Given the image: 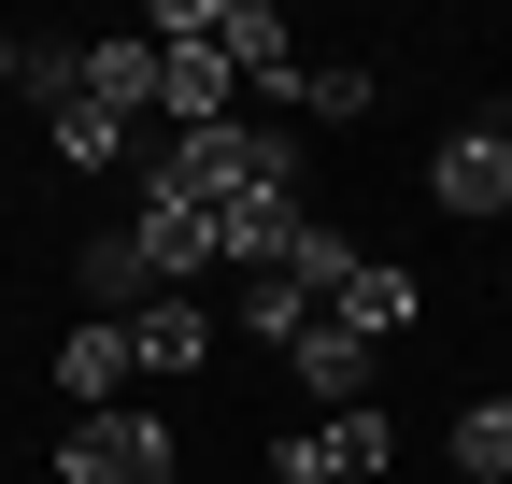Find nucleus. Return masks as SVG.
I'll return each mask as SVG.
<instances>
[{"label":"nucleus","instance_id":"nucleus-14","mask_svg":"<svg viewBox=\"0 0 512 484\" xmlns=\"http://www.w3.org/2000/svg\"><path fill=\"white\" fill-rule=\"evenodd\" d=\"M456 470H470V484H512V399H498V385L456 413Z\"/></svg>","mask_w":512,"mask_h":484},{"label":"nucleus","instance_id":"nucleus-13","mask_svg":"<svg viewBox=\"0 0 512 484\" xmlns=\"http://www.w3.org/2000/svg\"><path fill=\"white\" fill-rule=\"evenodd\" d=\"M86 100L100 114H143L157 100V43H86Z\"/></svg>","mask_w":512,"mask_h":484},{"label":"nucleus","instance_id":"nucleus-3","mask_svg":"<svg viewBox=\"0 0 512 484\" xmlns=\"http://www.w3.org/2000/svg\"><path fill=\"white\" fill-rule=\"evenodd\" d=\"M214 57H228L256 100H299V29L271 15V0H214Z\"/></svg>","mask_w":512,"mask_h":484},{"label":"nucleus","instance_id":"nucleus-18","mask_svg":"<svg viewBox=\"0 0 512 484\" xmlns=\"http://www.w3.org/2000/svg\"><path fill=\"white\" fill-rule=\"evenodd\" d=\"M271 484H342V456H328V428H299V442L271 456Z\"/></svg>","mask_w":512,"mask_h":484},{"label":"nucleus","instance_id":"nucleus-19","mask_svg":"<svg viewBox=\"0 0 512 484\" xmlns=\"http://www.w3.org/2000/svg\"><path fill=\"white\" fill-rule=\"evenodd\" d=\"M0 86H15V29H0Z\"/></svg>","mask_w":512,"mask_h":484},{"label":"nucleus","instance_id":"nucleus-12","mask_svg":"<svg viewBox=\"0 0 512 484\" xmlns=\"http://www.w3.org/2000/svg\"><path fill=\"white\" fill-rule=\"evenodd\" d=\"M15 72H29L43 114H72V100H86V43H72V29H29V43H15Z\"/></svg>","mask_w":512,"mask_h":484},{"label":"nucleus","instance_id":"nucleus-8","mask_svg":"<svg viewBox=\"0 0 512 484\" xmlns=\"http://www.w3.org/2000/svg\"><path fill=\"white\" fill-rule=\"evenodd\" d=\"M128 356H143V371H200L214 356V299H143V314H128Z\"/></svg>","mask_w":512,"mask_h":484},{"label":"nucleus","instance_id":"nucleus-7","mask_svg":"<svg viewBox=\"0 0 512 484\" xmlns=\"http://www.w3.org/2000/svg\"><path fill=\"white\" fill-rule=\"evenodd\" d=\"M128 371H143V356H128V328H100V314L57 342V385H72V413H114V399H128Z\"/></svg>","mask_w":512,"mask_h":484},{"label":"nucleus","instance_id":"nucleus-21","mask_svg":"<svg viewBox=\"0 0 512 484\" xmlns=\"http://www.w3.org/2000/svg\"><path fill=\"white\" fill-rule=\"evenodd\" d=\"M171 484H185V470H171Z\"/></svg>","mask_w":512,"mask_h":484},{"label":"nucleus","instance_id":"nucleus-16","mask_svg":"<svg viewBox=\"0 0 512 484\" xmlns=\"http://www.w3.org/2000/svg\"><path fill=\"white\" fill-rule=\"evenodd\" d=\"M384 86L356 72V57H299V114H328V129H342V114H370Z\"/></svg>","mask_w":512,"mask_h":484},{"label":"nucleus","instance_id":"nucleus-11","mask_svg":"<svg viewBox=\"0 0 512 484\" xmlns=\"http://www.w3.org/2000/svg\"><path fill=\"white\" fill-rule=\"evenodd\" d=\"M86 299H100V328H128V314L157 299V271H143V242H128V228H100V242H86Z\"/></svg>","mask_w":512,"mask_h":484},{"label":"nucleus","instance_id":"nucleus-15","mask_svg":"<svg viewBox=\"0 0 512 484\" xmlns=\"http://www.w3.org/2000/svg\"><path fill=\"white\" fill-rule=\"evenodd\" d=\"M313 428H328V456H342V484H384V456H399V428H384L370 399H356V413H313Z\"/></svg>","mask_w":512,"mask_h":484},{"label":"nucleus","instance_id":"nucleus-5","mask_svg":"<svg viewBox=\"0 0 512 484\" xmlns=\"http://www.w3.org/2000/svg\"><path fill=\"white\" fill-rule=\"evenodd\" d=\"M299 214H313V200H228V214H214V271H228V285L285 271V257H299Z\"/></svg>","mask_w":512,"mask_h":484},{"label":"nucleus","instance_id":"nucleus-4","mask_svg":"<svg viewBox=\"0 0 512 484\" xmlns=\"http://www.w3.org/2000/svg\"><path fill=\"white\" fill-rule=\"evenodd\" d=\"M427 200H441V214H512V143H498V114L427 157Z\"/></svg>","mask_w":512,"mask_h":484},{"label":"nucleus","instance_id":"nucleus-9","mask_svg":"<svg viewBox=\"0 0 512 484\" xmlns=\"http://www.w3.org/2000/svg\"><path fill=\"white\" fill-rule=\"evenodd\" d=\"M313 314H328V299H313V285H299V271H256V285H242V299H228V328H242V342H256V356H285V342H299V328H313Z\"/></svg>","mask_w":512,"mask_h":484},{"label":"nucleus","instance_id":"nucleus-1","mask_svg":"<svg viewBox=\"0 0 512 484\" xmlns=\"http://www.w3.org/2000/svg\"><path fill=\"white\" fill-rule=\"evenodd\" d=\"M299 143L285 129H242V114H228V129H171L157 157H143V214H228V200H299Z\"/></svg>","mask_w":512,"mask_h":484},{"label":"nucleus","instance_id":"nucleus-6","mask_svg":"<svg viewBox=\"0 0 512 484\" xmlns=\"http://www.w3.org/2000/svg\"><path fill=\"white\" fill-rule=\"evenodd\" d=\"M285 371H299V385H313V399H328V413H356V385H370V342H356V328H342V314H313V328H299V342H285Z\"/></svg>","mask_w":512,"mask_h":484},{"label":"nucleus","instance_id":"nucleus-17","mask_svg":"<svg viewBox=\"0 0 512 484\" xmlns=\"http://www.w3.org/2000/svg\"><path fill=\"white\" fill-rule=\"evenodd\" d=\"M43 129H57V157H72V171H114V157H128V114H100V100L43 114Z\"/></svg>","mask_w":512,"mask_h":484},{"label":"nucleus","instance_id":"nucleus-10","mask_svg":"<svg viewBox=\"0 0 512 484\" xmlns=\"http://www.w3.org/2000/svg\"><path fill=\"white\" fill-rule=\"evenodd\" d=\"M328 314H342V328H356V342H399V328H413V314H427V285H413V271H384V257H370V271H356V285H342V299H328Z\"/></svg>","mask_w":512,"mask_h":484},{"label":"nucleus","instance_id":"nucleus-2","mask_svg":"<svg viewBox=\"0 0 512 484\" xmlns=\"http://www.w3.org/2000/svg\"><path fill=\"white\" fill-rule=\"evenodd\" d=\"M171 470H185V456H171V413H143V399L57 428V484H171Z\"/></svg>","mask_w":512,"mask_h":484},{"label":"nucleus","instance_id":"nucleus-20","mask_svg":"<svg viewBox=\"0 0 512 484\" xmlns=\"http://www.w3.org/2000/svg\"><path fill=\"white\" fill-rule=\"evenodd\" d=\"M498 143H512V114H498Z\"/></svg>","mask_w":512,"mask_h":484}]
</instances>
